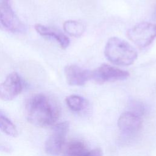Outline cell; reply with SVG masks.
Wrapping results in <instances>:
<instances>
[{
    "label": "cell",
    "mask_w": 156,
    "mask_h": 156,
    "mask_svg": "<svg viewBox=\"0 0 156 156\" xmlns=\"http://www.w3.org/2000/svg\"><path fill=\"white\" fill-rule=\"evenodd\" d=\"M87 152L86 146L83 142L72 141L66 145L64 156H83Z\"/></svg>",
    "instance_id": "obj_11"
},
{
    "label": "cell",
    "mask_w": 156,
    "mask_h": 156,
    "mask_svg": "<svg viewBox=\"0 0 156 156\" xmlns=\"http://www.w3.org/2000/svg\"><path fill=\"white\" fill-rule=\"evenodd\" d=\"M63 29L69 35L73 37H79L85 31L84 25L78 21L68 20L63 23Z\"/></svg>",
    "instance_id": "obj_13"
},
{
    "label": "cell",
    "mask_w": 156,
    "mask_h": 156,
    "mask_svg": "<svg viewBox=\"0 0 156 156\" xmlns=\"http://www.w3.org/2000/svg\"><path fill=\"white\" fill-rule=\"evenodd\" d=\"M9 1H10V0H2V1L6 2H9Z\"/></svg>",
    "instance_id": "obj_18"
},
{
    "label": "cell",
    "mask_w": 156,
    "mask_h": 156,
    "mask_svg": "<svg viewBox=\"0 0 156 156\" xmlns=\"http://www.w3.org/2000/svg\"><path fill=\"white\" fill-rule=\"evenodd\" d=\"M83 156H103V152L101 149L96 148L90 151L87 152Z\"/></svg>",
    "instance_id": "obj_15"
},
{
    "label": "cell",
    "mask_w": 156,
    "mask_h": 156,
    "mask_svg": "<svg viewBox=\"0 0 156 156\" xmlns=\"http://www.w3.org/2000/svg\"><path fill=\"white\" fill-rule=\"evenodd\" d=\"M34 27L37 33L40 35L48 36L55 38L62 49H66L69 46V38L60 30L55 28L43 26L41 24H36Z\"/></svg>",
    "instance_id": "obj_10"
},
{
    "label": "cell",
    "mask_w": 156,
    "mask_h": 156,
    "mask_svg": "<svg viewBox=\"0 0 156 156\" xmlns=\"http://www.w3.org/2000/svg\"><path fill=\"white\" fill-rule=\"evenodd\" d=\"M26 118L32 124L46 127L54 124L58 118V110L44 94L32 96L26 105Z\"/></svg>",
    "instance_id": "obj_1"
},
{
    "label": "cell",
    "mask_w": 156,
    "mask_h": 156,
    "mask_svg": "<svg viewBox=\"0 0 156 156\" xmlns=\"http://www.w3.org/2000/svg\"><path fill=\"white\" fill-rule=\"evenodd\" d=\"M69 123L64 121L55 124L49 136L44 143V149L51 155H57L62 150L66 134L69 130Z\"/></svg>",
    "instance_id": "obj_4"
},
{
    "label": "cell",
    "mask_w": 156,
    "mask_h": 156,
    "mask_svg": "<svg viewBox=\"0 0 156 156\" xmlns=\"http://www.w3.org/2000/svg\"><path fill=\"white\" fill-rule=\"evenodd\" d=\"M142 120L139 115L132 112L122 113L118 119V126L120 130L127 133H132L140 130Z\"/></svg>",
    "instance_id": "obj_9"
},
{
    "label": "cell",
    "mask_w": 156,
    "mask_h": 156,
    "mask_svg": "<svg viewBox=\"0 0 156 156\" xmlns=\"http://www.w3.org/2000/svg\"><path fill=\"white\" fill-rule=\"evenodd\" d=\"M154 19L156 21V6H155L154 11Z\"/></svg>",
    "instance_id": "obj_17"
},
{
    "label": "cell",
    "mask_w": 156,
    "mask_h": 156,
    "mask_svg": "<svg viewBox=\"0 0 156 156\" xmlns=\"http://www.w3.org/2000/svg\"><path fill=\"white\" fill-rule=\"evenodd\" d=\"M23 88L21 77L17 73L12 72L0 83V99L4 101H12L21 93Z\"/></svg>",
    "instance_id": "obj_6"
},
{
    "label": "cell",
    "mask_w": 156,
    "mask_h": 156,
    "mask_svg": "<svg viewBox=\"0 0 156 156\" xmlns=\"http://www.w3.org/2000/svg\"><path fill=\"white\" fill-rule=\"evenodd\" d=\"M104 54L110 62L119 66L132 65L138 56L136 49L132 46L127 41L115 37L107 41Z\"/></svg>",
    "instance_id": "obj_2"
},
{
    "label": "cell",
    "mask_w": 156,
    "mask_h": 156,
    "mask_svg": "<svg viewBox=\"0 0 156 156\" xmlns=\"http://www.w3.org/2000/svg\"><path fill=\"white\" fill-rule=\"evenodd\" d=\"M65 74L69 85L81 86L91 79L92 71L83 69L76 65H70L65 68Z\"/></svg>",
    "instance_id": "obj_8"
},
{
    "label": "cell",
    "mask_w": 156,
    "mask_h": 156,
    "mask_svg": "<svg viewBox=\"0 0 156 156\" xmlns=\"http://www.w3.org/2000/svg\"><path fill=\"white\" fill-rule=\"evenodd\" d=\"M0 23L12 32H23L25 26L11 8L9 2H0Z\"/></svg>",
    "instance_id": "obj_7"
},
{
    "label": "cell",
    "mask_w": 156,
    "mask_h": 156,
    "mask_svg": "<svg viewBox=\"0 0 156 156\" xmlns=\"http://www.w3.org/2000/svg\"><path fill=\"white\" fill-rule=\"evenodd\" d=\"M0 130L6 135L16 137L18 135V130L13 122L0 112Z\"/></svg>",
    "instance_id": "obj_12"
},
{
    "label": "cell",
    "mask_w": 156,
    "mask_h": 156,
    "mask_svg": "<svg viewBox=\"0 0 156 156\" xmlns=\"http://www.w3.org/2000/svg\"><path fill=\"white\" fill-rule=\"evenodd\" d=\"M0 151L5 153H10L12 151V149L9 146H6L0 143Z\"/></svg>",
    "instance_id": "obj_16"
},
{
    "label": "cell",
    "mask_w": 156,
    "mask_h": 156,
    "mask_svg": "<svg viewBox=\"0 0 156 156\" xmlns=\"http://www.w3.org/2000/svg\"><path fill=\"white\" fill-rule=\"evenodd\" d=\"M127 36L138 48H146L156 38V24L141 22L129 29L127 31Z\"/></svg>",
    "instance_id": "obj_3"
},
{
    "label": "cell",
    "mask_w": 156,
    "mask_h": 156,
    "mask_svg": "<svg viewBox=\"0 0 156 156\" xmlns=\"http://www.w3.org/2000/svg\"><path fill=\"white\" fill-rule=\"evenodd\" d=\"M129 76L127 71L107 64H102L95 70L92 71L91 79L99 83L107 82L122 80Z\"/></svg>",
    "instance_id": "obj_5"
},
{
    "label": "cell",
    "mask_w": 156,
    "mask_h": 156,
    "mask_svg": "<svg viewBox=\"0 0 156 156\" xmlns=\"http://www.w3.org/2000/svg\"><path fill=\"white\" fill-rule=\"evenodd\" d=\"M66 103L68 107L74 112H79L85 106V100L78 95H70L66 98Z\"/></svg>",
    "instance_id": "obj_14"
}]
</instances>
